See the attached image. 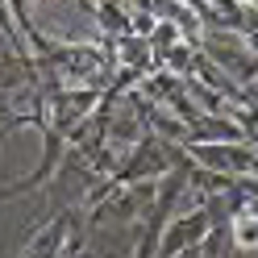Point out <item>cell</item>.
Segmentation results:
<instances>
[{"mask_svg":"<svg viewBox=\"0 0 258 258\" xmlns=\"http://www.w3.org/2000/svg\"><path fill=\"white\" fill-rule=\"evenodd\" d=\"M237 241H241V246H254V241H258V221L254 217H241L237 221Z\"/></svg>","mask_w":258,"mask_h":258,"instance_id":"6da1fadb","label":"cell"}]
</instances>
